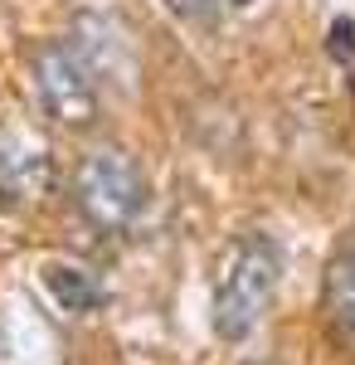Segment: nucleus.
<instances>
[{
  "mask_svg": "<svg viewBox=\"0 0 355 365\" xmlns=\"http://www.w3.org/2000/svg\"><path fill=\"white\" fill-rule=\"evenodd\" d=\"M73 190H78L83 215L98 229H127L132 215L141 210V170L127 151L103 146V151L83 156L78 175H73Z\"/></svg>",
  "mask_w": 355,
  "mask_h": 365,
  "instance_id": "2",
  "label": "nucleus"
},
{
  "mask_svg": "<svg viewBox=\"0 0 355 365\" xmlns=\"http://www.w3.org/2000/svg\"><path fill=\"white\" fill-rule=\"evenodd\" d=\"M331 54L336 58H355V25L351 20H336V25H331Z\"/></svg>",
  "mask_w": 355,
  "mask_h": 365,
  "instance_id": "9",
  "label": "nucleus"
},
{
  "mask_svg": "<svg viewBox=\"0 0 355 365\" xmlns=\"http://www.w3.org/2000/svg\"><path fill=\"white\" fill-rule=\"evenodd\" d=\"M351 244H355V239H351Z\"/></svg>",
  "mask_w": 355,
  "mask_h": 365,
  "instance_id": "10",
  "label": "nucleus"
},
{
  "mask_svg": "<svg viewBox=\"0 0 355 365\" xmlns=\"http://www.w3.org/2000/svg\"><path fill=\"white\" fill-rule=\"evenodd\" d=\"M0 185L10 195H34L49 185V156L39 146H25V141H0Z\"/></svg>",
  "mask_w": 355,
  "mask_h": 365,
  "instance_id": "5",
  "label": "nucleus"
},
{
  "mask_svg": "<svg viewBox=\"0 0 355 365\" xmlns=\"http://www.w3.org/2000/svg\"><path fill=\"white\" fill-rule=\"evenodd\" d=\"M277 244L268 234H244L224 253V268L215 282V331L219 341H244L263 322L277 287Z\"/></svg>",
  "mask_w": 355,
  "mask_h": 365,
  "instance_id": "1",
  "label": "nucleus"
},
{
  "mask_svg": "<svg viewBox=\"0 0 355 365\" xmlns=\"http://www.w3.org/2000/svg\"><path fill=\"white\" fill-rule=\"evenodd\" d=\"M180 20H190V25H210L224 5H248V0H165Z\"/></svg>",
  "mask_w": 355,
  "mask_h": 365,
  "instance_id": "8",
  "label": "nucleus"
},
{
  "mask_svg": "<svg viewBox=\"0 0 355 365\" xmlns=\"http://www.w3.org/2000/svg\"><path fill=\"white\" fill-rule=\"evenodd\" d=\"M326 302H331V317H336V327L355 341V244L341 258H336V268H331L326 278Z\"/></svg>",
  "mask_w": 355,
  "mask_h": 365,
  "instance_id": "6",
  "label": "nucleus"
},
{
  "mask_svg": "<svg viewBox=\"0 0 355 365\" xmlns=\"http://www.w3.org/2000/svg\"><path fill=\"white\" fill-rule=\"evenodd\" d=\"M78 58L93 68V73H117V78H132L137 73V58H132V39H117V25L103 20V15H78L73 25V39H68Z\"/></svg>",
  "mask_w": 355,
  "mask_h": 365,
  "instance_id": "4",
  "label": "nucleus"
},
{
  "mask_svg": "<svg viewBox=\"0 0 355 365\" xmlns=\"http://www.w3.org/2000/svg\"><path fill=\"white\" fill-rule=\"evenodd\" d=\"M44 282L54 287L58 307H68V312H88L103 302V287L88 278L83 268H44Z\"/></svg>",
  "mask_w": 355,
  "mask_h": 365,
  "instance_id": "7",
  "label": "nucleus"
},
{
  "mask_svg": "<svg viewBox=\"0 0 355 365\" xmlns=\"http://www.w3.org/2000/svg\"><path fill=\"white\" fill-rule=\"evenodd\" d=\"M34 93L58 127H88L98 117L93 68L78 58L73 44H44L34 54Z\"/></svg>",
  "mask_w": 355,
  "mask_h": 365,
  "instance_id": "3",
  "label": "nucleus"
}]
</instances>
